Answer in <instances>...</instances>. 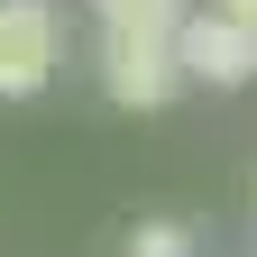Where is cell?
<instances>
[{"mask_svg": "<svg viewBox=\"0 0 257 257\" xmlns=\"http://www.w3.org/2000/svg\"><path fill=\"white\" fill-rule=\"evenodd\" d=\"M166 46H175V74L202 83V92H248V83H257V28H248V19L184 10Z\"/></svg>", "mask_w": 257, "mask_h": 257, "instance_id": "1", "label": "cell"}, {"mask_svg": "<svg viewBox=\"0 0 257 257\" xmlns=\"http://www.w3.org/2000/svg\"><path fill=\"white\" fill-rule=\"evenodd\" d=\"M64 64L55 0H0V101H37Z\"/></svg>", "mask_w": 257, "mask_h": 257, "instance_id": "2", "label": "cell"}, {"mask_svg": "<svg viewBox=\"0 0 257 257\" xmlns=\"http://www.w3.org/2000/svg\"><path fill=\"white\" fill-rule=\"evenodd\" d=\"M101 92L119 110H166L184 74H175V46L166 37H101Z\"/></svg>", "mask_w": 257, "mask_h": 257, "instance_id": "3", "label": "cell"}, {"mask_svg": "<svg viewBox=\"0 0 257 257\" xmlns=\"http://www.w3.org/2000/svg\"><path fill=\"white\" fill-rule=\"evenodd\" d=\"M184 10H193V0H92L101 37H175Z\"/></svg>", "mask_w": 257, "mask_h": 257, "instance_id": "4", "label": "cell"}, {"mask_svg": "<svg viewBox=\"0 0 257 257\" xmlns=\"http://www.w3.org/2000/svg\"><path fill=\"white\" fill-rule=\"evenodd\" d=\"M128 257H202V239H193L184 220L156 211V220H138V230H128Z\"/></svg>", "mask_w": 257, "mask_h": 257, "instance_id": "5", "label": "cell"}, {"mask_svg": "<svg viewBox=\"0 0 257 257\" xmlns=\"http://www.w3.org/2000/svg\"><path fill=\"white\" fill-rule=\"evenodd\" d=\"M193 10H220V19H248L257 0H193Z\"/></svg>", "mask_w": 257, "mask_h": 257, "instance_id": "6", "label": "cell"}, {"mask_svg": "<svg viewBox=\"0 0 257 257\" xmlns=\"http://www.w3.org/2000/svg\"><path fill=\"white\" fill-rule=\"evenodd\" d=\"M248 28H257V10H248Z\"/></svg>", "mask_w": 257, "mask_h": 257, "instance_id": "7", "label": "cell"}]
</instances>
